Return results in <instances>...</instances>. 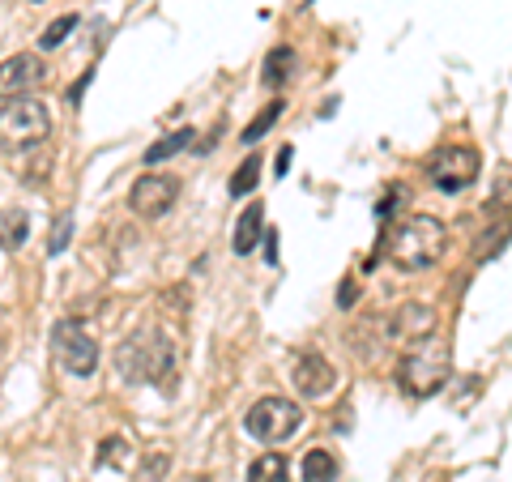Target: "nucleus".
<instances>
[{"mask_svg":"<svg viewBox=\"0 0 512 482\" xmlns=\"http://www.w3.org/2000/svg\"><path fill=\"white\" fill-rule=\"evenodd\" d=\"M69 235H73V214H60V222H56V231H52V239H47V252H64L69 248Z\"/></svg>","mask_w":512,"mask_h":482,"instance_id":"22","label":"nucleus"},{"mask_svg":"<svg viewBox=\"0 0 512 482\" xmlns=\"http://www.w3.org/2000/svg\"><path fill=\"white\" fill-rule=\"evenodd\" d=\"M261 227H265V205L261 201H252L248 210H244V218H239V227H235V252L239 256H248V252H256V239H261Z\"/></svg>","mask_w":512,"mask_h":482,"instance_id":"12","label":"nucleus"},{"mask_svg":"<svg viewBox=\"0 0 512 482\" xmlns=\"http://www.w3.org/2000/svg\"><path fill=\"white\" fill-rule=\"evenodd\" d=\"M291 73H295V52H291V47H274V52L265 56V73H261V82H265L269 90H278Z\"/></svg>","mask_w":512,"mask_h":482,"instance_id":"13","label":"nucleus"},{"mask_svg":"<svg viewBox=\"0 0 512 482\" xmlns=\"http://www.w3.org/2000/svg\"><path fill=\"white\" fill-rule=\"evenodd\" d=\"M478 150L470 146H444L431 154V163H427V180L436 184L440 192H461V188H470L478 180Z\"/></svg>","mask_w":512,"mask_h":482,"instance_id":"7","label":"nucleus"},{"mask_svg":"<svg viewBox=\"0 0 512 482\" xmlns=\"http://www.w3.org/2000/svg\"><path fill=\"white\" fill-rule=\"evenodd\" d=\"M47 82V64L35 52H18L9 60H0V99H22L35 94Z\"/></svg>","mask_w":512,"mask_h":482,"instance_id":"8","label":"nucleus"},{"mask_svg":"<svg viewBox=\"0 0 512 482\" xmlns=\"http://www.w3.org/2000/svg\"><path fill=\"white\" fill-rule=\"evenodd\" d=\"M256 180H261V158H244L239 171L231 175V197H248L256 188Z\"/></svg>","mask_w":512,"mask_h":482,"instance_id":"18","label":"nucleus"},{"mask_svg":"<svg viewBox=\"0 0 512 482\" xmlns=\"http://www.w3.org/2000/svg\"><path fill=\"white\" fill-rule=\"evenodd\" d=\"M286 167H291V146H286V150L278 154V175H286Z\"/></svg>","mask_w":512,"mask_h":482,"instance_id":"24","label":"nucleus"},{"mask_svg":"<svg viewBox=\"0 0 512 482\" xmlns=\"http://www.w3.org/2000/svg\"><path fill=\"white\" fill-rule=\"evenodd\" d=\"M192 137H197L192 128H180V133H171V137H163V141H154V146L146 150V163H150V167H154V163H167V158H175L180 150L192 146Z\"/></svg>","mask_w":512,"mask_h":482,"instance_id":"15","label":"nucleus"},{"mask_svg":"<svg viewBox=\"0 0 512 482\" xmlns=\"http://www.w3.org/2000/svg\"><path fill=\"white\" fill-rule=\"evenodd\" d=\"M431 329H436V312L423 308V303H402L393 316V337L397 342H419V337H427Z\"/></svg>","mask_w":512,"mask_h":482,"instance_id":"11","label":"nucleus"},{"mask_svg":"<svg viewBox=\"0 0 512 482\" xmlns=\"http://www.w3.org/2000/svg\"><path fill=\"white\" fill-rule=\"evenodd\" d=\"M244 427H248V436H256L261 444H282L303 427V410L291 397H261L244 414Z\"/></svg>","mask_w":512,"mask_h":482,"instance_id":"5","label":"nucleus"},{"mask_svg":"<svg viewBox=\"0 0 512 482\" xmlns=\"http://www.w3.org/2000/svg\"><path fill=\"white\" fill-rule=\"evenodd\" d=\"M282 116V103H269L265 111H261V116H256L248 128H244V137H239V141H244V146H256V141H261L265 133H269V128H274V120Z\"/></svg>","mask_w":512,"mask_h":482,"instance_id":"19","label":"nucleus"},{"mask_svg":"<svg viewBox=\"0 0 512 482\" xmlns=\"http://www.w3.org/2000/svg\"><path fill=\"white\" fill-rule=\"evenodd\" d=\"M175 197H180V180L175 175H141L133 192H128V205L141 218H163L175 205Z\"/></svg>","mask_w":512,"mask_h":482,"instance_id":"9","label":"nucleus"},{"mask_svg":"<svg viewBox=\"0 0 512 482\" xmlns=\"http://www.w3.org/2000/svg\"><path fill=\"white\" fill-rule=\"evenodd\" d=\"M248 482H291V465H286L282 453H265V457L252 461Z\"/></svg>","mask_w":512,"mask_h":482,"instance_id":"14","label":"nucleus"},{"mask_svg":"<svg viewBox=\"0 0 512 482\" xmlns=\"http://www.w3.org/2000/svg\"><path fill=\"white\" fill-rule=\"evenodd\" d=\"M47 133H52V111H47V103L22 94V99H9L0 107V146L30 150V146H39Z\"/></svg>","mask_w":512,"mask_h":482,"instance_id":"4","label":"nucleus"},{"mask_svg":"<svg viewBox=\"0 0 512 482\" xmlns=\"http://www.w3.org/2000/svg\"><path fill=\"white\" fill-rule=\"evenodd\" d=\"M448 248V231L440 218L431 214H410L393 227V235L384 239V252H389V261L402 269V273H423L431 269L444 256Z\"/></svg>","mask_w":512,"mask_h":482,"instance_id":"1","label":"nucleus"},{"mask_svg":"<svg viewBox=\"0 0 512 482\" xmlns=\"http://www.w3.org/2000/svg\"><path fill=\"white\" fill-rule=\"evenodd\" d=\"M338 474V461H333L325 448H312L308 457H303V482H333Z\"/></svg>","mask_w":512,"mask_h":482,"instance_id":"17","label":"nucleus"},{"mask_svg":"<svg viewBox=\"0 0 512 482\" xmlns=\"http://www.w3.org/2000/svg\"><path fill=\"white\" fill-rule=\"evenodd\" d=\"M350 299H355V282H342V308H350Z\"/></svg>","mask_w":512,"mask_h":482,"instance_id":"23","label":"nucleus"},{"mask_svg":"<svg viewBox=\"0 0 512 482\" xmlns=\"http://www.w3.org/2000/svg\"><path fill=\"white\" fill-rule=\"evenodd\" d=\"M291 380L303 397H325L338 384V372H333V363L325 355H299L291 367Z\"/></svg>","mask_w":512,"mask_h":482,"instance_id":"10","label":"nucleus"},{"mask_svg":"<svg viewBox=\"0 0 512 482\" xmlns=\"http://www.w3.org/2000/svg\"><path fill=\"white\" fill-rule=\"evenodd\" d=\"M128 453H133V448H128V440H124V436H107V440H103V448H99V465H124V461H128Z\"/></svg>","mask_w":512,"mask_h":482,"instance_id":"21","label":"nucleus"},{"mask_svg":"<svg viewBox=\"0 0 512 482\" xmlns=\"http://www.w3.org/2000/svg\"><path fill=\"white\" fill-rule=\"evenodd\" d=\"M73 26H77V13H64V18H56V22L39 35V47H43V52H52V47H60L64 39H69V30H73Z\"/></svg>","mask_w":512,"mask_h":482,"instance_id":"20","label":"nucleus"},{"mask_svg":"<svg viewBox=\"0 0 512 482\" xmlns=\"http://www.w3.org/2000/svg\"><path fill=\"white\" fill-rule=\"evenodd\" d=\"M26 231H30V222H26L22 210H5V214H0V248H22Z\"/></svg>","mask_w":512,"mask_h":482,"instance_id":"16","label":"nucleus"},{"mask_svg":"<svg viewBox=\"0 0 512 482\" xmlns=\"http://www.w3.org/2000/svg\"><path fill=\"white\" fill-rule=\"evenodd\" d=\"M171 342L163 333H150V329H141L133 333L128 342L116 350V372L124 380H133V384H150L158 376H171Z\"/></svg>","mask_w":512,"mask_h":482,"instance_id":"3","label":"nucleus"},{"mask_svg":"<svg viewBox=\"0 0 512 482\" xmlns=\"http://www.w3.org/2000/svg\"><path fill=\"white\" fill-rule=\"evenodd\" d=\"M52 355L69 376H94V367H99V342H94V333L86 325L60 320L52 329Z\"/></svg>","mask_w":512,"mask_h":482,"instance_id":"6","label":"nucleus"},{"mask_svg":"<svg viewBox=\"0 0 512 482\" xmlns=\"http://www.w3.org/2000/svg\"><path fill=\"white\" fill-rule=\"evenodd\" d=\"M448 376H453V346L436 333L419 337V342L406 350L402 367H397V380H402V389L410 397H436L448 384Z\"/></svg>","mask_w":512,"mask_h":482,"instance_id":"2","label":"nucleus"}]
</instances>
